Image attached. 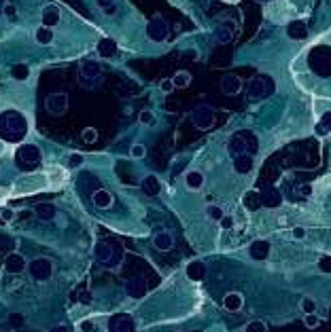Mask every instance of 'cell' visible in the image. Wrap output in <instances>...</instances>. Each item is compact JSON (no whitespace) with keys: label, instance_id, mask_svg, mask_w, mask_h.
<instances>
[{"label":"cell","instance_id":"d6a6232c","mask_svg":"<svg viewBox=\"0 0 331 332\" xmlns=\"http://www.w3.org/2000/svg\"><path fill=\"white\" fill-rule=\"evenodd\" d=\"M11 76L15 81H26L28 76H30V68H28L26 63H15V66L11 68Z\"/></svg>","mask_w":331,"mask_h":332},{"label":"cell","instance_id":"60d3db41","mask_svg":"<svg viewBox=\"0 0 331 332\" xmlns=\"http://www.w3.org/2000/svg\"><path fill=\"white\" fill-rule=\"evenodd\" d=\"M130 154H132L134 159H143L145 154H147V148H145L143 144H134V146H132V151H130Z\"/></svg>","mask_w":331,"mask_h":332},{"label":"cell","instance_id":"7c38bea8","mask_svg":"<svg viewBox=\"0 0 331 332\" xmlns=\"http://www.w3.org/2000/svg\"><path fill=\"white\" fill-rule=\"evenodd\" d=\"M219 87L225 95H236V93H240V89H242V81H240V76H236V74H225L219 83Z\"/></svg>","mask_w":331,"mask_h":332},{"label":"cell","instance_id":"f6af8a7d","mask_svg":"<svg viewBox=\"0 0 331 332\" xmlns=\"http://www.w3.org/2000/svg\"><path fill=\"white\" fill-rule=\"evenodd\" d=\"M208 216L210 218H215V220H221L223 218V211H221V208H217V206H208Z\"/></svg>","mask_w":331,"mask_h":332},{"label":"cell","instance_id":"db71d44e","mask_svg":"<svg viewBox=\"0 0 331 332\" xmlns=\"http://www.w3.org/2000/svg\"><path fill=\"white\" fill-rule=\"evenodd\" d=\"M81 330L83 332H91V330H94V324H91V322H83L81 324Z\"/></svg>","mask_w":331,"mask_h":332},{"label":"cell","instance_id":"d6986e66","mask_svg":"<svg viewBox=\"0 0 331 332\" xmlns=\"http://www.w3.org/2000/svg\"><path fill=\"white\" fill-rule=\"evenodd\" d=\"M153 245H155V248H157V250L166 252V250H170L172 245H174V237H172L168 231H159L157 235L153 237Z\"/></svg>","mask_w":331,"mask_h":332},{"label":"cell","instance_id":"681fc988","mask_svg":"<svg viewBox=\"0 0 331 332\" xmlns=\"http://www.w3.org/2000/svg\"><path fill=\"white\" fill-rule=\"evenodd\" d=\"M219 222H221L223 229H231V227H234V218H231V216H223Z\"/></svg>","mask_w":331,"mask_h":332},{"label":"cell","instance_id":"d4e9b609","mask_svg":"<svg viewBox=\"0 0 331 332\" xmlns=\"http://www.w3.org/2000/svg\"><path fill=\"white\" fill-rule=\"evenodd\" d=\"M223 307L227 309V311H240V309H242V296L238 294V292H229V294H225V299H223Z\"/></svg>","mask_w":331,"mask_h":332},{"label":"cell","instance_id":"7bdbcfd3","mask_svg":"<svg viewBox=\"0 0 331 332\" xmlns=\"http://www.w3.org/2000/svg\"><path fill=\"white\" fill-rule=\"evenodd\" d=\"M244 332H265V324L263 322H251Z\"/></svg>","mask_w":331,"mask_h":332},{"label":"cell","instance_id":"5bb4252c","mask_svg":"<svg viewBox=\"0 0 331 332\" xmlns=\"http://www.w3.org/2000/svg\"><path fill=\"white\" fill-rule=\"evenodd\" d=\"M26 269V260L24 256H19V254H9L4 260V271L11 273V275H17Z\"/></svg>","mask_w":331,"mask_h":332},{"label":"cell","instance_id":"7dc6e473","mask_svg":"<svg viewBox=\"0 0 331 332\" xmlns=\"http://www.w3.org/2000/svg\"><path fill=\"white\" fill-rule=\"evenodd\" d=\"M0 218H2V220H4V222H11V220H13V218H15V211H13L11 208H4L2 211H0Z\"/></svg>","mask_w":331,"mask_h":332},{"label":"cell","instance_id":"2e32d148","mask_svg":"<svg viewBox=\"0 0 331 332\" xmlns=\"http://www.w3.org/2000/svg\"><path fill=\"white\" fill-rule=\"evenodd\" d=\"M287 34H289V38H293V40H304L308 36V26H306V21H291V24L287 26Z\"/></svg>","mask_w":331,"mask_h":332},{"label":"cell","instance_id":"d590c367","mask_svg":"<svg viewBox=\"0 0 331 332\" xmlns=\"http://www.w3.org/2000/svg\"><path fill=\"white\" fill-rule=\"evenodd\" d=\"M98 6L107 13V15H115L117 13V4H115V0H98Z\"/></svg>","mask_w":331,"mask_h":332},{"label":"cell","instance_id":"9c48e42d","mask_svg":"<svg viewBox=\"0 0 331 332\" xmlns=\"http://www.w3.org/2000/svg\"><path fill=\"white\" fill-rule=\"evenodd\" d=\"M191 123L198 127V129H210L215 125V112L208 108V106H198L191 112Z\"/></svg>","mask_w":331,"mask_h":332},{"label":"cell","instance_id":"ee69618b","mask_svg":"<svg viewBox=\"0 0 331 332\" xmlns=\"http://www.w3.org/2000/svg\"><path fill=\"white\" fill-rule=\"evenodd\" d=\"M319 267H321L323 273H331V256H323L319 260Z\"/></svg>","mask_w":331,"mask_h":332},{"label":"cell","instance_id":"9f6ffc18","mask_svg":"<svg viewBox=\"0 0 331 332\" xmlns=\"http://www.w3.org/2000/svg\"><path fill=\"white\" fill-rule=\"evenodd\" d=\"M51 332H68V328L66 326H58V328H53Z\"/></svg>","mask_w":331,"mask_h":332},{"label":"cell","instance_id":"c3c4849f","mask_svg":"<svg viewBox=\"0 0 331 332\" xmlns=\"http://www.w3.org/2000/svg\"><path fill=\"white\" fill-rule=\"evenodd\" d=\"M159 87H161V91H166V93H170V91L174 89V83L170 81V79H164L159 83Z\"/></svg>","mask_w":331,"mask_h":332},{"label":"cell","instance_id":"603a6c76","mask_svg":"<svg viewBox=\"0 0 331 332\" xmlns=\"http://www.w3.org/2000/svg\"><path fill=\"white\" fill-rule=\"evenodd\" d=\"M91 199H94V206L100 208V210H109V208L112 206V195L109 193V190H104V188L96 190Z\"/></svg>","mask_w":331,"mask_h":332},{"label":"cell","instance_id":"f35d334b","mask_svg":"<svg viewBox=\"0 0 331 332\" xmlns=\"http://www.w3.org/2000/svg\"><path fill=\"white\" fill-rule=\"evenodd\" d=\"M138 121L143 123V125H153V123H155V117H153L151 110H143V112L138 115Z\"/></svg>","mask_w":331,"mask_h":332},{"label":"cell","instance_id":"30bf717a","mask_svg":"<svg viewBox=\"0 0 331 332\" xmlns=\"http://www.w3.org/2000/svg\"><path fill=\"white\" fill-rule=\"evenodd\" d=\"M45 108H47L49 115H53V117L64 115V112L68 110V95L66 93H51L45 102Z\"/></svg>","mask_w":331,"mask_h":332},{"label":"cell","instance_id":"11a10c76","mask_svg":"<svg viewBox=\"0 0 331 332\" xmlns=\"http://www.w3.org/2000/svg\"><path fill=\"white\" fill-rule=\"evenodd\" d=\"M30 216H32V211H22V214H19V218H22V220H28Z\"/></svg>","mask_w":331,"mask_h":332},{"label":"cell","instance_id":"1f68e13d","mask_svg":"<svg viewBox=\"0 0 331 332\" xmlns=\"http://www.w3.org/2000/svg\"><path fill=\"white\" fill-rule=\"evenodd\" d=\"M185 182H187V186L191 188V190H198V188H202V184H204V176H202L200 172H189V174L185 176Z\"/></svg>","mask_w":331,"mask_h":332},{"label":"cell","instance_id":"83f0119b","mask_svg":"<svg viewBox=\"0 0 331 332\" xmlns=\"http://www.w3.org/2000/svg\"><path fill=\"white\" fill-rule=\"evenodd\" d=\"M58 21H60V11L55 9V6H49V9L43 11V26L45 28L58 26Z\"/></svg>","mask_w":331,"mask_h":332},{"label":"cell","instance_id":"8992f818","mask_svg":"<svg viewBox=\"0 0 331 332\" xmlns=\"http://www.w3.org/2000/svg\"><path fill=\"white\" fill-rule=\"evenodd\" d=\"M28 273L37 281H47L53 275V263L49 258H34L32 263L28 265Z\"/></svg>","mask_w":331,"mask_h":332},{"label":"cell","instance_id":"f1b7e54d","mask_svg":"<svg viewBox=\"0 0 331 332\" xmlns=\"http://www.w3.org/2000/svg\"><path fill=\"white\" fill-rule=\"evenodd\" d=\"M242 201H244L246 210H251V211H255V210H259V208H261V195H259V193H255V190H251V193H246Z\"/></svg>","mask_w":331,"mask_h":332},{"label":"cell","instance_id":"8fae6325","mask_svg":"<svg viewBox=\"0 0 331 332\" xmlns=\"http://www.w3.org/2000/svg\"><path fill=\"white\" fill-rule=\"evenodd\" d=\"M110 332H134L136 330V324H134V317L128 313H117L110 317L109 322Z\"/></svg>","mask_w":331,"mask_h":332},{"label":"cell","instance_id":"6da1fadb","mask_svg":"<svg viewBox=\"0 0 331 332\" xmlns=\"http://www.w3.org/2000/svg\"><path fill=\"white\" fill-rule=\"evenodd\" d=\"M28 131L26 119L15 110H6L0 115V138L6 142H19Z\"/></svg>","mask_w":331,"mask_h":332},{"label":"cell","instance_id":"ab89813d","mask_svg":"<svg viewBox=\"0 0 331 332\" xmlns=\"http://www.w3.org/2000/svg\"><path fill=\"white\" fill-rule=\"evenodd\" d=\"M301 311H304L306 315H310V313H314V309H316V305H314V301L312 299H301Z\"/></svg>","mask_w":331,"mask_h":332},{"label":"cell","instance_id":"484cf974","mask_svg":"<svg viewBox=\"0 0 331 332\" xmlns=\"http://www.w3.org/2000/svg\"><path fill=\"white\" fill-rule=\"evenodd\" d=\"M234 169L238 174H249L253 169V157L251 154H240L234 159Z\"/></svg>","mask_w":331,"mask_h":332},{"label":"cell","instance_id":"f546056e","mask_svg":"<svg viewBox=\"0 0 331 332\" xmlns=\"http://www.w3.org/2000/svg\"><path fill=\"white\" fill-rule=\"evenodd\" d=\"M34 38H37L38 45H51L53 42V30L51 28H45V26H40L37 34H34Z\"/></svg>","mask_w":331,"mask_h":332},{"label":"cell","instance_id":"e0dca14e","mask_svg":"<svg viewBox=\"0 0 331 332\" xmlns=\"http://www.w3.org/2000/svg\"><path fill=\"white\" fill-rule=\"evenodd\" d=\"M215 38L217 42H231L234 40V26L229 24V21H225V24H219L215 28Z\"/></svg>","mask_w":331,"mask_h":332},{"label":"cell","instance_id":"f5cc1de1","mask_svg":"<svg viewBox=\"0 0 331 332\" xmlns=\"http://www.w3.org/2000/svg\"><path fill=\"white\" fill-rule=\"evenodd\" d=\"M4 15H6V17H15V9H13L11 4H6V6H4Z\"/></svg>","mask_w":331,"mask_h":332},{"label":"cell","instance_id":"ba28073f","mask_svg":"<svg viewBox=\"0 0 331 332\" xmlns=\"http://www.w3.org/2000/svg\"><path fill=\"white\" fill-rule=\"evenodd\" d=\"M168 32H170V28H168L164 17H153L149 24H147V36H149L153 42L166 40L168 38Z\"/></svg>","mask_w":331,"mask_h":332},{"label":"cell","instance_id":"7a4b0ae2","mask_svg":"<svg viewBox=\"0 0 331 332\" xmlns=\"http://www.w3.org/2000/svg\"><path fill=\"white\" fill-rule=\"evenodd\" d=\"M257 148H259V140L257 136L253 131L249 129H242V131H236L234 136L229 138V142H227V151L231 157H240V154H253V152H257Z\"/></svg>","mask_w":331,"mask_h":332},{"label":"cell","instance_id":"ffe728a7","mask_svg":"<svg viewBox=\"0 0 331 332\" xmlns=\"http://www.w3.org/2000/svg\"><path fill=\"white\" fill-rule=\"evenodd\" d=\"M79 74L83 81H91V79H98L100 76V66L96 61H83L81 68H79Z\"/></svg>","mask_w":331,"mask_h":332},{"label":"cell","instance_id":"836d02e7","mask_svg":"<svg viewBox=\"0 0 331 332\" xmlns=\"http://www.w3.org/2000/svg\"><path fill=\"white\" fill-rule=\"evenodd\" d=\"M172 83H174V87H179V89H185L187 85L191 83V74H189V72H185V70H181V72H177V74H174Z\"/></svg>","mask_w":331,"mask_h":332},{"label":"cell","instance_id":"52a82bcc","mask_svg":"<svg viewBox=\"0 0 331 332\" xmlns=\"http://www.w3.org/2000/svg\"><path fill=\"white\" fill-rule=\"evenodd\" d=\"M274 91V83H270L263 76H255L249 83V97L251 100H261V97H267Z\"/></svg>","mask_w":331,"mask_h":332},{"label":"cell","instance_id":"e575fe53","mask_svg":"<svg viewBox=\"0 0 331 332\" xmlns=\"http://www.w3.org/2000/svg\"><path fill=\"white\" fill-rule=\"evenodd\" d=\"M6 322H9V326L13 330H19V328H24V324H26V317L22 313H9V317H6Z\"/></svg>","mask_w":331,"mask_h":332},{"label":"cell","instance_id":"4316f807","mask_svg":"<svg viewBox=\"0 0 331 332\" xmlns=\"http://www.w3.org/2000/svg\"><path fill=\"white\" fill-rule=\"evenodd\" d=\"M143 190L149 197H155V195H159V190H161V184H159V180L155 178V176H147V178L143 180Z\"/></svg>","mask_w":331,"mask_h":332},{"label":"cell","instance_id":"4fadbf2b","mask_svg":"<svg viewBox=\"0 0 331 332\" xmlns=\"http://www.w3.org/2000/svg\"><path fill=\"white\" fill-rule=\"evenodd\" d=\"M125 292H128V296H132V299H143L147 294V281L143 277L128 279L125 281Z\"/></svg>","mask_w":331,"mask_h":332},{"label":"cell","instance_id":"cb8c5ba5","mask_svg":"<svg viewBox=\"0 0 331 332\" xmlns=\"http://www.w3.org/2000/svg\"><path fill=\"white\" fill-rule=\"evenodd\" d=\"M34 214H37L40 220L49 222V220H53L55 218V206L53 203H38V206L34 208Z\"/></svg>","mask_w":331,"mask_h":332},{"label":"cell","instance_id":"816d5d0a","mask_svg":"<svg viewBox=\"0 0 331 332\" xmlns=\"http://www.w3.org/2000/svg\"><path fill=\"white\" fill-rule=\"evenodd\" d=\"M293 237H295V239H304V237H306V229L295 227V229H293Z\"/></svg>","mask_w":331,"mask_h":332},{"label":"cell","instance_id":"3957f363","mask_svg":"<svg viewBox=\"0 0 331 332\" xmlns=\"http://www.w3.org/2000/svg\"><path fill=\"white\" fill-rule=\"evenodd\" d=\"M94 254L98 263L104 267H117L123 260V248L115 241H98Z\"/></svg>","mask_w":331,"mask_h":332},{"label":"cell","instance_id":"7402d4cb","mask_svg":"<svg viewBox=\"0 0 331 332\" xmlns=\"http://www.w3.org/2000/svg\"><path fill=\"white\" fill-rule=\"evenodd\" d=\"M98 53H100V58H115L117 55V42L112 38L98 40Z\"/></svg>","mask_w":331,"mask_h":332},{"label":"cell","instance_id":"5b68a950","mask_svg":"<svg viewBox=\"0 0 331 332\" xmlns=\"http://www.w3.org/2000/svg\"><path fill=\"white\" fill-rule=\"evenodd\" d=\"M15 161L19 167H34L40 163V151L34 144H22L15 152Z\"/></svg>","mask_w":331,"mask_h":332},{"label":"cell","instance_id":"bcb514c9","mask_svg":"<svg viewBox=\"0 0 331 332\" xmlns=\"http://www.w3.org/2000/svg\"><path fill=\"white\" fill-rule=\"evenodd\" d=\"M81 163H83V157H81V154H79V152L70 154V159H68V165H70V167H79Z\"/></svg>","mask_w":331,"mask_h":332},{"label":"cell","instance_id":"f907efd6","mask_svg":"<svg viewBox=\"0 0 331 332\" xmlns=\"http://www.w3.org/2000/svg\"><path fill=\"white\" fill-rule=\"evenodd\" d=\"M310 193H312V188H310V184H299V186H297V195L308 197Z\"/></svg>","mask_w":331,"mask_h":332},{"label":"cell","instance_id":"b9f144b4","mask_svg":"<svg viewBox=\"0 0 331 332\" xmlns=\"http://www.w3.org/2000/svg\"><path fill=\"white\" fill-rule=\"evenodd\" d=\"M306 328H310V330H314V328H319V324H321V320L316 317L314 313H310V315H306Z\"/></svg>","mask_w":331,"mask_h":332},{"label":"cell","instance_id":"9a60e30c","mask_svg":"<svg viewBox=\"0 0 331 332\" xmlns=\"http://www.w3.org/2000/svg\"><path fill=\"white\" fill-rule=\"evenodd\" d=\"M259 195H261V206H265V208H278L280 203H283V197H280V193H278L276 188H272V186L263 188Z\"/></svg>","mask_w":331,"mask_h":332},{"label":"cell","instance_id":"ac0fdd59","mask_svg":"<svg viewBox=\"0 0 331 332\" xmlns=\"http://www.w3.org/2000/svg\"><path fill=\"white\" fill-rule=\"evenodd\" d=\"M249 254L253 260H265L267 254H270V243L267 241H253L251 248H249Z\"/></svg>","mask_w":331,"mask_h":332},{"label":"cell","instance_id":"44dd1931","mask_svg":"<svg viewBox=\"0 0 331 332\" xmlns=\"http://www.w3.org/2000/svg\"><path fill=\"white\" fill-rule=\"evenodd\" d=\"M187 277L191 281H202L204 277H206V267H204V263H200V260L189 263L187 265Z\"/></svg>","mask_w":331,"mask_h":332},{"label":"cell","instance_id":"8d00e7d4","mask_svg":"<svg viewBox=\"0 0 331 332\" xmlns=\"http://www.w3.org/2000/svg\"><path fill=\"white\" fill-rule=\"evenodd\" d=\"M81 138H83V142H85V144H94L96 140H98V131L94 129V127H85L83 133H81Z\"/></svg>","mask_w":331,"mask_h":332},{"label":"cell","instance_id":"4dcf8cb0","mask_svg":"<svg viewBox=\"0 0 331 332\" xmlns=\"http://www.w3.org/2000/svg\"><path fill=\"white\" fill-rule=\"evenodd\" d=\"M314 131H316V136H325V133L331 131V112H325V115L321 117V121L316 123Z\"/></svg>","mask_w":331,"mask_h":332},{"label":"cell","instance_id":"277c9868","mask_svg":"<svg viewBox=\"0 0 331 332\" xmlns=\"http://www.w3.org/2000/svg\"><path fill=\"white\" fill-rule=\"evenodd\" d=\"M310 63H314V72L321 76H329L331 74V49L323 47V49H314L310 55Z\"/></svg>","mask_w":331,"mask_h":332},{"label":"cell","instance_id":"74e56055","mask_svg":"<svg viewBox=\"0 0 331 332\" xmlns=\"http://www.w3.org/2000/svg\"><path fill=\"white\" fill-rule=\"evenodd\" d=\"M13 248H15V241H13L11 237L0 235V252H11L13 254Z\"/></svg>","mask_w":331,"mask_h":332}]
</instances>
